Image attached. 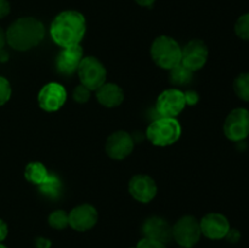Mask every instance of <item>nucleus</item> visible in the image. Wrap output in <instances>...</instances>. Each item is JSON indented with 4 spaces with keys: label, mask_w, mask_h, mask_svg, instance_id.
I'll use <instances>...</instances> for the list:
<instances>
[{
    "label": "nucleus",
    "mask_w": 249,
    "mask_h": 248,
    "mask_svg": "<svg viewBox=\"0 0 249 248\" xmlns=\"http://www.w3.org/2000/svg\"><path fill=\"white\" fill-rule=\"evenodd\" d=\"M10 2L7 0H0V18H4L10 14Z\"/></svg>",
    "instance_id": "nucleus-28"
},
{
    "label": "nucleus",
    "mask_w": 249,
    "mask_h": 248,
    "mask_svg": "<svg viewBox=\"0 0 249 248\" xmlns=\"http://www.w3.org/2000/svg\"><path fill=\"white\" fill-rule=\"evenodd\" d=\"M136 248H167L164 243L158 242V241L151 240V238L143 237L142 240L139 241Z\"/></svg>",
    "instance_id": "nucleus-25"
},
{
    "label": "nucleus",
    "mask_w": 249,
    "mask_h": 248,
    "mask_svg": "<svg viewBox=\"0 0 249 248\" xmlns=\"http://www.w3.org/2000/svg\"><path fill=\"white\" fill-rule=\"evenodd\" d=\"M85 31V17L74 10H67L58 14L50 26L51 38L62 49L79 45Z\"/></svg>",
    "instance_id": "nucleus-1"
},
{
    "label": "nucleus",
    "mask_w": 249,
    "mask_h": 248,
    "mask_svg": "<svg viewBox=\"0 0 249 248\" xmlns=\"http://www.w3.org/2000/svg\"><path fill=\"white\" fill-rule=\"evenodd\" d=\"M142 233L146 238H151L165 245L173 238V228L165 219L151 216L143 223Z\"/></svg>",
    "instance_id": "nucleus-15"
},
{
    "label": "nucleus",
    "mask_w": 249,
    "mask_h": 248,
    "mask_svg": "<svg viewBox=\"0 0 249 248\" xmlns=\"http://www.w3.org/2000/svg\"><path fill=\"white\" fill-rule=\"evenodd\" d=\"M97 223V211L91 204H80L68 213V224L75 231H88Z\"/></svg>",
    "instance_id": "nucleus-11"
},
{
    "label": "nucleus",
    "mask_w": 249,
    "mask_h": 248,
    "mask_svg": "<svg viewBox=\"0 0 249 248\" xmlns=\"http://www.w3.org/2000/svg\"><path fill=\"white\" fill-rule=\"evenodd\" d=\"M24 177L29 182L36 185L38 187H41L48 184L53 175L49 174L48 169L43 163L31 162L27 164L26 169H24Z\"/></svg>",
    "instance_id": "nucleus-18"
},
{
    "label": "nucleus",
    "mask_w": 249,
    "mask_h": 248,
    "mask_svg": "<svg viewBox=\"0 0 249 248\" xmlns=\"http://www.w3.org/2000/svg\"><path fill=\"white\" fill-rule=\"evenodd\" d=\"M202 235L211 240H221L225 238L226 233L230 230V223L228 218L220 213H208L199 221Z\"/></svg>",
    "instance_id": "nucleus-14"
},
{
    "label": "nucleus",
    "mask_w": 249,
    "mask_h": 248,
    "mask_svg": "<svg viewBox=\"0 0 249 248\" xmlns=\"http://www.w3.org/2000/svg\"><path fill=\"white\" fill-rule=\"evenodd\" d=\"M186 107L185 94L179 89H167L158 96L156 109L160 117L175 118Z\"/></svg>",
    "instance_id": "nucleus-8"
},
{
    "label": "nucleus",
    "mask_w": 249,
    "mask_h": 248,
    "mask_svg": "<svg viewBox=\"0 0 249 248\" xmlns=\"http://www.w3.org/2000/svg\"><path fill=\"white\" fill-rule=\"evenodd\" d=\"M130 248H136V247H130Z\"/></svg>",
    "instance_id": "nucleus-36"
},
{
    "label": "nucleus",
    "mask_w": 249,
    "mask_h": 248,
    "mask_svg": "<svg viewBox=\"0 0 249 248\" xmlns=\"http://www.w3.org/2000/svg\"><path fill=\"white\" fill-rule=\"evenodd\" d=\"M140 6H145V7H151L153 4H155L156 0H135Z\"/></svg>",
    "instance_id": "nucleus-31"
},
{
    "label": "nucleus",
    "mask_w": 249,
    "mask_h": 248,
    "mask_svg": "<svg viewBox=\"0 0 249 248\" xmlns=\"http://www.w3.org/2000/svg\"><path fill=\"white\" fill-rule=\"evenodd\" d=\"M49 224H50L51 228L56 229V230H62V229L67 228L70 224H68V214L66 213L62 209H57V211H53V213L49 215Z\"/></svg>",
    "instance_id": "nucleus-21"
},
{
    "label": "nucleus",
    "mask_w": 249,
    "mask_h": 248,
    "mask_svg": "<svg viewBox=\"0 0 249 248\" xmlns=\"http://www.w3.org/2000/svg\"><path fill=\"white\" fill-rule=\"evenodd\" d=\"M83 60V49L80 45L65 48L56 58V67L62 74L71 75L77 72L80 61Z\"/></svg>",
    "instance_id": "nucleus-16"
},
{
    "label": "nucleus",
    "mask_w": 249,
    "mask_h": 248,
    "mask_svg": "<svg viewBox=\"0 0 249 248\" xmlns=\"http://www.w3.org/2000/svg\"><path fill=\"white\" fill-rule=\"evenodd\" d=\"M105 148L107 155L113 159H124L133 152L134 139L126 131H116L107 138Z\"/></svg>",
    "instance_id": "nucleus-12"
},
{
    "label": "nucleus",
    "mask_w": 249,
    "mask_h": 248,
    "mask_svg": "<svg viewBox=\"0 0 249 248\" xmlns=\"http://www.w3.org/2000/svg\"><path fill=\"white\" fill-rule=\"evenodd\" d=\"M36 248H50L51 247V241L45 237H38L36 240Z\"/></svg>",
    "instance_id": "nucleus-29"
},
{
    "label": "nucleus",
    "mask_w": 249,
    "mask_h": 248,
    "mask_svg": "<svg viewBox=\"0 0 249 248\" xmlns=\"http://www.w3.org/2000/svg\"><path fill=\"white\" fill-rule=\"evenodd\" d=\"M181 46L168 35H160L151 45V57L158 67L170 71L181 62Z\"/></svg>",
    "instance_id": "nucleus-3"
},
{
    "label": "nucleus",
    "mask_w": 249,
    "mask_h": 248,
    "mask_svg": "<svg viewBox=\"0 0 249 248\" xmlns=\"http://www.w3.org/2000/svg\"><path fill=\"white\" fill-rule=\"evenodd\" d=\"M179 248H186V247H179Z\"/></svg>",
    "instance_id": "nucleus-35"
},
{
    "label": "nucleus",
    "mask_w": 249,
    "mask_h": 248,
    "mask_svg": "<svg viewBox=\"0 0 249 248\" xmlns=\"http://www.w3.org/2000/svg\"><path fill=\"white\" fill-rule=\"evenodd\" d=\"M5 44H6V34H5V32L2 31V28L0 27V50L4 49Z\"/></svg>",
    "instance_id": "nucleus-32"
},
{
    "label": "nucleus",
    "mask_w": 249,
    "mask_h": 248,
    "mask_svg": "<svg viewBox=\"0 0 249 248\" xmlns=\"http://www.w3.org/2000/svg\"><path fill=\"white\" fill-rule=\"evenodd\" d=\"M67 91L63 85L51 82L44 85L38 95V104L46 112H56L65 105Z\"/></svg>",
    "instance_id": "nucleus-9"
},
{
    "label": "nucleus",
    "mask_w": 249,
    "mask_h": 248,
    "mask_svg": "<svg viewBox=\"0 0 249 248\" xmlns=\"http://www.w3.org/2000/svg\"><path fill=\"white\" fill-rule=\"evenodd\" d=\"M225 238L229 241V242H231V243L238 242V241H240V238H241L240 231L236 230V229H231V228H230V230H229V232L226 233Z\"/></svg>",
    "instance_id": "nucleus-27"
},
{
    "label": "nucleus",
    "mask_w": 249,
    "mask_h": 248,
    "mask_svg": "<svg viewBox=\"0 0 249 248\" xmlns=\"http://www.w3.org/2000/svg\"><path fill=\"white\" fill-rule=\"evenodd\" d=\"M201 236L202 231L199 221L195 216H182L173 226V238L177 241L180 247H194L199 241Z\"/></svg>",
    "instance_id": "nucleus-6"
},
{
    "label": "nucleus",
    "mask_w": 249,
    "mask_h": 248,
    "mask_svg": "<svg viewBox=\"0 0 249 248\" xmlns=\"http://www.w3.org/2000/svg\"><path fill=\"white\" fill-rule=\"evenodd\" d=\"M10 97H11V85L6 78L0 77V106L6 104Z\"/></svg>",
    "instance_id": "nucleus-24"
},
{
    "label": "nucleus",
    "mask_w": 249,
    "mask_h": 248,
    "mask_svg": "<svg viewBox=\"0 0 249 248\" xmlns=\"http://www.w3.org/2000/svg\"><path fill=\"white\" fill-rule=\"evenodd\" d=\"M97 101L105 107L113 108L119 106L124 100V92L121 88L113 83H105L96 90Z\"/></svg>",
    "instance_id": "nucleus-17"
},
{
    "label": "nucleus",
    "mask_w": 249,
    "mask_h": 248,
    "mask_svg": "<svg viewBox=\"0 0 249 248\" xmlns=\"http://www.w3.org/2000/svg\"><path fill=\"white\" fill-rule=\"evenodd\" d=\"M129 192L133 198L140 203H148L157 195V185L148 175H134L129 181Z\"/></svg>",
    "instance_id": "nucleus-13"
},
{
    "label": "nucleus",
    "mask_w": 249,
    "mask_h": 248,
    "mask_svg": "<svg viewBox=\"0 0 249 248\" xmlns=\"http://www.w3.org/2000/svg\"><path fill=\"white\" fill-rule=\"evenodd\" d=\"M184 94H185V101H186V106L187 105H189V106H195V105L198 102L199 96L196 91H192V90H190V91L184 92Z\"/></svg>",
    "instance_id": "nucleus-26"
},
{
    "label": "nucleus",
    "mask_w": 249,
    "mask_h": 248,
    "mask_svg": "<svg viewBox=\"0 0 249 248\" xmlns=\"http://www.w3.org/2000/svg\"><path fill=\"white\" fill-rule=\"evenodd\" d=\"M235 32L241 39L249 41V12L238 17L235 23Z\"/></svg>",
    "instance_id": "nucleus-22"
},
{
    "label": "nucleus",
    "mask_w": 249,
    "mask_h": 248,
    "mask_svg": "<svg viewBox=\"0 0 249 248\" xmlns=\"http://www.w3.org/2000/svg\"><path fill=\"white\" fill-rule=\"evenodd\" d=\"M208 48L202 40H191L185 45L181 53V63L192 72L201 70L208 60Z\"/></svg>",
    "instance_id": "nucleus-10"
},
{
    "label": "nucleus",
    "mask_w": 249,
    "mask_h": 248,
    "mask_svg": "<svg viewBox=\"0 0 249 248\" xmlns=\"http://www.w3.org/2000/svg\"><path fill=\"white\" fill-rule=\"evenodd\" d=\"M236 95L243 101H249V73H241L233 82Z\"/></svg>",
    "instance_id": "nucleus-20"
},
{
    "label": "nucleus",
    "mask_w": 249,
    "mask_h": 248,
    "mask_svg": "<svg viewBox=\"0 0 249 248\" xmlns=\"http://www.w3.org/2000/svg\"><path fill=\"white\" fill-rule=\"evenodd\" d=\"M7 232H9V229H7L6 223L2 219H0V243L6 238Z\"/></svg>",
    "instance_id": "nucleus-30"
},
{
    "label": "nucleus",
    "mask_w": 249,
    "mask_h": 248,
    "mask_svg": "<svg viewBox=\"0 0 249 248\" xmlns=\"http://www.w3.org/2000/svg\"><path fill=\"white\" fill-rule=\"evenodd\" d=\"M9 60V53L7 51H5V49L0 50V62H5V61Z\"/></svg>",
    "instance_id": "nucleus-33"
},
{
    "label": "nucleus",
    "mask_w": 249,
    "mask_h": 248,
    "mask_svg": "<svg viewBox=\"0 0 249 248\" xmlns=\"http://www.w3.org/2000/svg\"><path fill=\"white\" fill-rule=\"evenodd\" d=\"M0 248H7V247H6V246L2 245V243H0Z\"/></svg>",
    "instance_id": "nucleus-34"
},
{
    "label": "nucleus",
    "mask_w": 249,
    "mask_h": 248,
    "mask_svg": "<svg viewBox=\"0 0 249 248\" xmlns=\"http://www.w3.org/2000/svg\"><path fill=\"white\" fill-rule=\"evenodd\" d=\"M80 84L89 90H97L106 83L107 71L105 66L94 56H87L80 61L77 70Z\"/></svg>",
    "instance_id": "nucleus-5"
},
{
    "label": "nucleus",
    "mask_w": 249,
    "mask_h": 248,
    "mask_svg": "<svg viewBox=\"0 0 249 248\" xmlns=\"http://www.w3.org/2000/svg\"><path fill=\"white\" fill-rule=\"evenodd\" d=\"M146 135L155 146L165 147L179 140L181 136V125L177 118L160 117L148 125Z\"/></svg>",
    "instance_id": "nucleus-4"
},
{
    "label": "nucleus",
    "mask_w": 249,
    "mask_h": 248,
    "mask_svg": "<svg viewBox=\"0 0 249 248\" xmlns=\"http://www.w3.org/2000/svg\"><path fill=\"white\" fill-rule=\"evenodd\" d=\"M90 94H91V90H89L87 87L80 84L73 90V100L77 101L78 104H84V102L89 101Z\"/></svg>",
    "instance_id": "nucleus-23"
},
{
    "label": "nucleus",
    "mask_w": 249,
    "mask_h": 248,
    "mask_svg": "<svg viewBox=\"0 0 249 248\" xmlns=\"http://www.w3.org/2000/svg\"><path fill=\"white\" fill-rule=\"evenodd\" d=\"M192 71H190L189 68L185 67L181 62L178 66H175L174 68L170 70L169 74V80L173 83V84L177 85H182L187 84L192 80Z\"/></svg>",
    "instance_id": "nucleus-19"
},
{
    "label": "nucleus",
    "mask_w": 249,
    "mask_h": 248,
    "mask_svg": "<svg viewBox=\"0 0 249 248\" xmlns=\"http://www.w3.org/2000/svg\"><path fill=\"white\" fill-rule=\"evenodd\" d=\"M224 134L231 141L245 140L249 135V111L235 108L229 113L224 123Z\"/></svg>",
    "instance_id": "nucleus-7"
},
{
    "label": "nucleus",
    "mask_w": 249,
    "mask_h": 248,
    "mask_svg": "<svg viewBox=\"0 0 249 248\" xmlns=\"http://www.w3.org/2000/svg\"><path fill=\"white\" fill-rule=\"evenodd\" d=\"M6 34V43L12 49L27 51L34 48L45 36V27L34 17H21L10 24Z\"/></svg>",
    "instance_id": "nucleus-2"
}]
</instances>
